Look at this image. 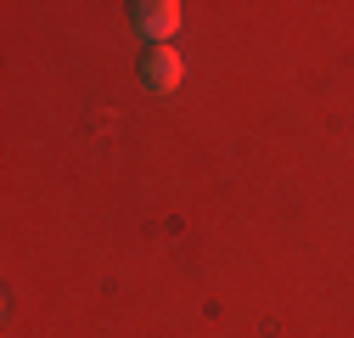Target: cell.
<instances>
[{
	"label": "cell",
	"instance_id": "2",
	"mask_svg": "<svg viewBox=\"0 0 354 338\" xmlns=\"http://www.w3.org/2000/svg\"><path fill=\"white\" fill-rule=\"evenodd\" d=\"M180 73H186V62H180V51H174V46H152V51L141 57V84H147L152 96L180 91Z\"/></svg>",
	"mask_w": 354,
	"mask_h": 338
},
{
	"label": "cell",
	"instance_id": "1",
	"mask_svg": "<svg viewBox=\"0 0 354 338\" xmlns=\"http://www.w3.org/2000/svg\"><path fill=\"white\" fill-rule=\"evenodd\" d=\"M129 23H136V34H147L152 46H169L174 28H180V6H174V0H141V6H129Z\"/></svg>",
	"mask_w": 354,
	"mask_h": 338
}]
</instances>
